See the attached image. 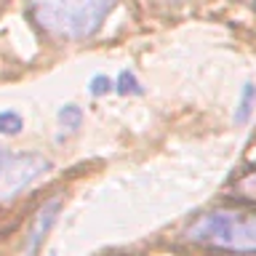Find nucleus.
Instances as JSON below:
<instances>
[{
  "instance_id": "10",
  "label": "nucleus",
  "mask_w": 256,
  "mask_h": 256,
  "mask_svg": "<svg viewBox=\"0 0 256 256\" xmlns=\"http://www.w3.org/2000/svg\"><path fill=\"white\" fill-rule=\"evenodd\" d=\"M235 190H238L243 198H251V200H256V171H248V174L243 176V179H238Z\"/></svg>"
},
{
  "instance_id": "2",
  "label": "nucleus",
  "mask_w": 256,
  "mask_h": 256,
  "mask_svg": "<svg viewBox=\"0 0 256 256\" xmlns=\"http://www.w3.org/2000/svg\"><path fill=\"white\" fill-rule=\"evenodd\" d=\"M187 240L214 251L256 256V214L216 208L198 216L187 230Z\"/></svg>"
},
{
  "instance_id": "6",
  "label": "nucleus",
  "mask_w": 256,
  "mask_h": 256,
  "mask_svg": "<svg viewBox=\"0 0 256 256\" xmlns=\"http://www.w3.org/2000/svg\"><path fill=\"white\" fill-rule=\"evenodd\" d=\"M115 91L120 96H128V94H131V96H142L144 88H142V83L136 80V75H134L131 70H123L118 75V80H115Z\"/></svg>"
},
{
  "instance_id": "8",
  "label": "nucleus",
  "mask_w": 256,
  "mask_h": 256,
  "mask_svg": "<svg viewBox=\"0 0 256 256\" xmlns=\"http://www.w3.org/2000/svg\"><path fill=\"white\" fill-rule=\"evenodd\" d=\"M59 123L64 128H70V131H78L80 123H83V110H80L78 104H64L59 110Z\"/></svg>"
},
{
  "instance_id": "11",
  "label": "nucleus",
  "mask_w": 256,
  "mask_h": 256,
  "mask_svg": "<svg viewBox=\"0 0 256 256\" xmlns=\"http://www.w3.org/2000/svg\"><path fill=\"white\" fill-rule=\"evenodd\" d=\"M251 3H254V6H256V0H251Z\"/></svg>"
},
{
  "instance_id": "4",
  "label": "nucleus",
  "mask_w": 256,
  "mask_h": 256,
  "mask_svg": "<svg viewBox=\"0 0 256 256\" xmlns=\"http://www.w3.org/2000/svg\"><path fill=\"white\" fill-rule=\"evenodd\" d=\"M56 214H59V200H48V203L38 211L35 224H32L30 238H27V254H35V248L40 246V240L46 238V232L51 230V224L56 222Z\"/></svg>"
},
{
  "instance_id": "5",
  "label": "nucleus",
  "mask_w": 256,
  "mask_h": 256,
  "mask_svg": "<svg viewBox=\"0 0 256 256\" xmlns=\"http://www.w3.org/2000/svg\"><path fill=\"white\" fill-rule=\"evenodd\" d=\"M254 107H256V86H254V83H243V88H240L238 107H235V115H232L235 126H246L248 120H251Z\"/></svg>"
},
{
  "instance_id": "9",
  "label": "nucleus",
  "mask_w": 256,
  "mask_h": 256,
  "mask_svg": "<svg viewBox=\"0 0 256 256\" xmlns=\"http://www.w3.org/2000/svg\"><path fill=\"white\" fill-rule=\"evenodd\" d=\"M110 91H115V80L107 78V75H94L91 83H88V94L91 96H104Z\"/></svg>"
},
{
  "instance_id": "7",
  "label": "nucleus",
  "mask_w": 256,
  "mask_h": 256,
  "mask_svg": "<svg viewBox=\"0 0 256 256\" xmlns=\"http://www.w3.org/2000/svg\"><path fill=\"white\" fill-rule=\"evenodd\" d=\"M22 128H24V120L19 112H14V110L0 112V136H16Z\"/></svg>"
},
{
  "instance_id": "3",
  "label": "nucleus",
  "mask_w": 256,
  "mask_h": 256,
  "mask_svg": "<svg viewBox=\"0 0 256 256\" xmlns=\"http://www.w3.org/2000/svg\"><path fill=\"white\" fill-rule=\"evenodd\" d=\"M51 171V160L35 152H11L0 147V200H11Z\"/></svg>"
},
{
  "instance_id": "1",
  "label": "nucleus",
  "mask_w": 256,
  "mask_h": 256,
  "mask_svg": "<svg viewBox=\"0 0 256 256\" xmlns=\"http://www.w3.org/2000/svg\"><path fill=\"white\" fill-rule=\"evenodd\" d=\"M118 0H30V11L48 35L59 40H86L107 22Z\"/></svg>"
}]
</instances>
